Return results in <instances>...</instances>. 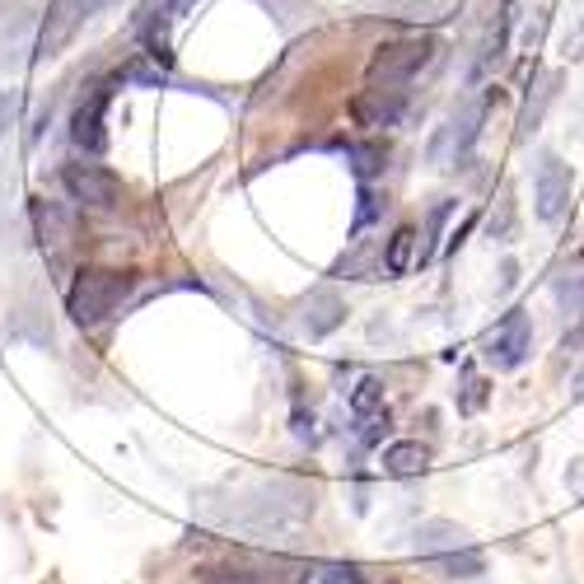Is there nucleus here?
I'll return each instance as SVG.
<instances>
[{
  "mask_svg": "<svg viewBox=\"0 0 584 584\" xmlns=\"http://www.w3.org/2000/svg\"><path fill=\"white\" fill-rule=\"evenodd\" d=\"M103 6H108V0H52V10H48V19H43V33H38V61L66 52L71 38L85 29Z\"/></svg>",
  "mask_w": 584,
  "mask_h": 584,
  "instance_id": "obj_6",
  "label": "nucleus"
},
{
  "mask_svg": "<svg viewBox=\"0 0 584 584\" xmlns=\"http://www.w3.org/2000/svg\"><path fill=\"white\" fill-rule=\"evenodd\" d=\"M556 90H561V75H556V71L538 80V98L529 94V103H524V113H519V140H529V136L538 132V122H542V113H548V103L556 98Z\"/></svg>",
  "mask_w": 584,
  "mask_h": 584,
  "instance_id": "obj_14",
  "label": "nucleus"
},
{
  "mask_svg": "<svg viewBox=\"0 0 584 584\" xmlns=\"http://www.w3.org/2000/svg\"><path fill=\"white\" fill-rule=\"evenodd\" d=\"M300 584H365V566H356V561H314Z\"/></svg>",
  "mask_w": 584,
  "mask_h": 584,
  "instance_id": "obj_15",
  "label": "nucleus"
},
{
  "mask_svg": "<svg viewBox=\"0 0 584 584\" xmlns=\"http://www.w3.org/2000/svg\"><path fill=\"white\" fill-rule=\"evenodd\" d=\"M388 435V411L379 416H361V445H379Z\"/></svg>",
  "mask_w": 584,
  "mask_h": 584,
  "instance_id": "obj_23",
  "label": "nucleus"
},
{
  "mask_svg": "<svg viewBox=\"0 0 584 584\" xmlns=\"http://www.w3.org/2000/svg\"><path fill=\"white\" fill-rule=\"evenodd\" d=\"M453 216V201H440V206H435V211H430V225H426V243H421V253H416V262H430L435 253H440V234H445V220Z\"/></svg>",
  "mask_w": 584,
  "mask_h": 584,
  "instance_id": "obj_19",
  "label": "nucleus"
},
{
  "mask_svg": "<svg viewBox=\"0 0 584 584\" xmlns=\"http://www.w3.org/2000/svg\"><path fill=\"white\" fill-rule=\"evenodd\" d=\"M556 300H561V309H566L571 319H584V271H580V277H561L556 281Z\"/></svg>",
  "mask_w": 584,
  "mask_h": 584,
  "instance_id": "obj_20",
  "label": "nucleus"
},
{
  "mask_svg": "<svg viewBox=\"0 0 584 584\" xmlns=\"http://www.w3.org/2000/svg\"><path fill=\"white\" fill-rule=\"evenodd\" d=\"M580 258H584V253H580Z\"/></svg>",
  "mask_w": 584,
  "mask_h": 584,
  "instance_id": "obj_27",
  "label": "nucleus"
},
{
  "mask_svg": "<svg viewBox=\"0 0 584 584\" xmlns=\"http://www.w3.org/2000/svg\"><path fill=\"white\" fill-rule=\"evenodd\" d=\"M61 187H66V197L75 206H85V211H117L122 197H127L122 178L94 159H71L66 169H61Z\"/></svg>",
  "mask_w": 584,
  "mask_h": 584,
  "instance_id": "obj_4",
  "label": "nucleus"
},
{
  "mask_svg": "<svg viewBox=\"0 0 584 584\" xmlns=\"http://www.w3.org/2000/svg\"><path fill=\"white\" fill-rule=\"evenodd\" d=\"M430 468V449L421 445V440H393L388 449H384V472L388 477H421Z\"/></svg>",
  "mask_w": 584,
  "mask_h": 584,
  "instance_id": "obj_12",
  "label": "nucleus"
},
{
  "mask_svg": "<svg viewBox=\"0 0 584 584\" xmlns=\"http://www.w3.org/2000/svg\"><path fill=\"white\" fill-rule=\"evenodd\" d=\"M201 584H271V580L248 571H201Z\"/></svg>",
  "mask_w": 584,
  "mask_h": 584,
  "instance_id": "obj_22",
  "label": "nucleus"
},
{
  "mask_svg": "<svg viewBox=\"0 0 584 584\" xmlns=\"http://www.w3.org/2000/svg\"><path fill=\"white\" fill-rule=\"evenodd\" d=\"M529 351H533V327H529V314L524 309H510L505 319L496 323V332L487 337V365L491 369H519L529 361Z\"/></svg>",
  "mask_w": 584,
  "mask_h": 584,
  "instance_id": "obj_7",
  "label": "nucleus"
},
{
  "mask_svg": "<svg viewBox=\"0 0 584 584\" xmlns=\"http://www.w3.org/2000/svg\"><path fill=\"white\" fill-rule=\"evenodd\" d=\"M566 61H584V14H580V24L566 33Z\"/></svg>",
  "mask_w": 584,
  "mask_h": 584,
  "instance_id": "obj_24",
  "label": "nucleus"
},
{
  "mask_svg": "<svg viewBox=\"0 0 584 584\" xmlns=\"http://www.w3.org/2000/svg\"><path fill=\"white\" fill-rule=\"evenodd\" d=\"M416 253H421V239H416V225H398L393 229V239L384 248V271L388 277H407L416 267Z\"/></svg>",
  "mask_w": 584,
  "mask_h": 584,
  "instance_id": "obj_13",
  "label": "nucleus"
},
{
  "mask_svg": "<svg viewBox=\"0 0 584 584\" xmlns=\"http://www.w3.org/2000/svg\"><path fill=\"white\" fill-rule=\"evenodd\" d=\"M346 155H351V169H356L361 182L379 178V174H384V159H388L379 140H351V145H346Z\"/></svg>",
  "mask_w": 584,
  "mask_h": 584,
  "instance_id": "obj_16",
  "label": "nucleus"
},
{
  "mask_svg": "<svg viewBox=\"0 0 584 584\" xmlns=\"http://www.w3.org/2000/svg\"><path fill=\"white\" fill-rule=\"evenodd\" d=\"M10 117H14V94H10V90H0V136H6Z\"/></svg>",
  "mask_w": 584,
  "mask_h": 584,
  "instance_id": "obj_25",
  "label": "nucleus"
},
{
  "mask_svg": "<svg viewBox=\"0 0 584 584\" xmlns=\"http://www.w3.org/2000/svg\"><path fill=\"white\" fill-rule=\"evenodd\" d=\"M132 277L127 271H113V267H85L75 271V281L66 290V314L80 327H98L103 319H113L122 304L132 295Z\"/></svg>",
  "mask_w": 584,
  "mask_h": 584,
  "instance_id": "obj_2",
  "label": "nucleus"
},
{
  "mask_svg": "<svg viewBox=\"0 0 584 584\" xmlns=\"http://www.w3.org/2000/svg\"><path fill=\"white\" fill-rule=\"evenodd\" d=\"M393 19H445L453 0H379Z\"/></svg>",
  "mask_w": 584,
  "mask_h": 584,
  "instance_id": "obj_17",
  "label": "nucleus"
},
{
  "mask_svg": "<svg viewBox=\"0 0 584 584\" xmlns=\"http://www.w3.org/2000/svg\"><path fill=\"white\" fill-rule=\"evenodd\" d=\"M197 6H201V0H169V14H174V19H182V14H192Z\"/></svg>",
  "mask_w": 584,
  "mask_h": 584,
  "instance_id": "obj_26",
  "label": "nucleus"
},
{
  "mask_svg": "<svg viewBox=\"0 0 584 584\" xmlns=\"http://www.w3.org/2000/svg\"><path fill=\"white\" fill-rule=\"evenodd\" d=\"M533 211L542 225H561L571 211V164L561 155H538V174H533Z\"/></svg>",
  "mask_w": 584,
  "mask_h": 584,
  "instance_id": "obj_5",
  "label": "nucleus"
},
{
  "mask_svg": "<svg viewBox=\"0 0 584 584\" xmlns=\"http://www.w3.org/2000/svg\"><path fill=\"white\" fill-rule=\"evenodd\" d=\"M435 38H393L379 43L365 61V85H411L430 61H435Z\"/></svg>",
  "mask_w": 584,
  "mask_h": 584,
  "instance_id": "obj_3",
  "label": "nucleus"
},
{
  "mask_svg": "<svg viewBox=\"0 0 584 584\" xmlns=\"http://www.w3.org/2000/svg\"><path fill=\"white\" fill-rule=\"evenodd\" d=\"M374 220H379V197L369 192V182H361V206H356V234H361V229H369Z\"/></svg>",
  "mask_w": 584,
  "mask_h": 584,
  "instance_id": "obj_21",
  "label": "nucleus"
},
{
  "mask_svg": "<svg viewBox=\"0 0 584 584\" xmlns=\"http://www.w3.org/2000/svg\"><path fill=\"white\" fill-rule=\"evenodd\" d=\"M346 323V300L337 295V290H314L304 304V327L309 337H327V332H337Z\"/></svg>",
  "mask_w": 584,
  "mask_h": 584,
  "instance_id": "obj_11",
  "label": "nucleus"
},
{
  "mask_svg": "<svg viewBox=\"0 0 584 584\" xmlns=\"http://www.w3.org/2000/svg\"><path fill=\"white\" fill-rule=\"evenodd\" d=\"M416 556L435 566L445 580H477L487 575V552L472 542L468 529L449 524V519H426L421 529H416Z\"/></svg>",
  "mask_w": 584,
  "mask_h": 584,
  "instance_id": "obj_1",
  "label": "nucleus"
},
{
  "mask_svg": "<svg viewBox=\"0 0 584 584\" xmlns=\"http://www.w3.org/2000/svg\"><path fill=\"white\" fill-rule=\"evenodd\" d=\"M407 113V85H365L356 98H351V117L365 132H388L398 127Z\"/></svg>",
  "mask_w": 584,
  "mask_h": 584,
  "instance_id": "obj_8",
  "label": "nucleus"
},
{
  "mask_svg": "<svg viewBox=\"0 0 584 584\" xmlns=\"http://www.w3.org/2000/svg\"><path fill=\"white\" fill-rule=\"evenodd\" d=\"M103 108H108V85H90L75 103V117H71V140L80 145L85 155H98L108 145V132H103Z\"/></svg>",
  "mask_w": 584,
  "mask_h": 584,
  "instance_id": "obj_9",
  "label": "nucleus"
},
{
  "mask_svg": "<svg viewBox=\"0 0 584 584\" xmlns=\"http://www.w3.org/2000/svg\"><path fill=\"white\" fill-rule=\"evenodd\" d=\"M351 411H356V421H361V416L388 411V407H384V384H379V379H361L356 388H351Z\"/></svg>",
  "mask_w": 584,
  "mask_h": 584,
  "instance_id": "obj_18",
  "label": "nucleus"
},
{
  "mask_svg": "<svg viewBox=\"0 0 584 584\" xmlns=\"http://www.w3.org/2000/svg\"><path fill=\"white\" fill-rule=\"evenodd\" d=\"M33 229H38V243H43L48 253H61V248L75 239V220L61 211L56 201H33Z\"/></svg>",
  "mask_w": 584,
  "mask_h": 584,
  "instance_id": "obj_10",
  "label": "nucleus"
}]
</instances>
